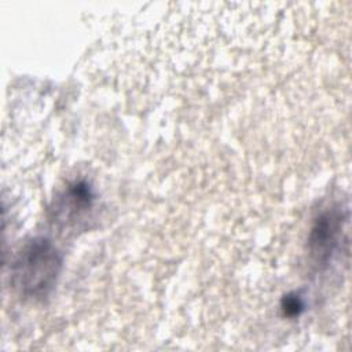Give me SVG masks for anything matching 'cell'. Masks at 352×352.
I'll return each instance as SVG.
<instances>
[{"mask_svg":"<svg viewBox=\"0 0 352 352\" xmlns=\"http://www.w3.org/2000/svg\"><path fill=\"white\" fill-rule=\"evenodd\" d=\"M62 254L44 236L32 238L18 252L12 263V283L25 297H45L62 271Z\"/></svg>","mask_w":352,"mask_h":352,"instance_id":"1","label":"cell"},{"mask_svg":"<svg viewBox=\"0 0 352 352\" xmlns=\"http://www.w3.org/2000/svg\"><path fill=\"white\" fill-rule=\"evenodd\" d=\"M348 210L331 206L322 210L312 221L308 232V256L316 268H324L341 245Z\"/></svg>","mask_w":352,"mask_h":352,"instance_id":"2","label":"cell"},{"mask_svg":"<svg viewBox=\"0 0 352 352\" xmlns=\"http://www.w3.org/2000/svg\"><path fill=\"white\" fill-rule=\"evenodd\" d=\"M94 190L85 180H76L55 198L52 220L60 226H74L94 206Z\"/></svg>","mask_w":352,"mask_h":352,"instance_id":"3","label":"cell"},{"mask_svg":"<svg viewBox=\"0 0 352 352\" xmlns=\"http://www.w3.org/2000/svg\"><path fill=\"white\" fill-rule=\"evenodd\" d=\"M304 309H305L304 300L296 292H290L285 294L280 300V311L286 318H298L304 312Z\"/></svg>","mask_w":352,"mask_h":352,"instance_id":"4","label":"cell"}]
</instances>
